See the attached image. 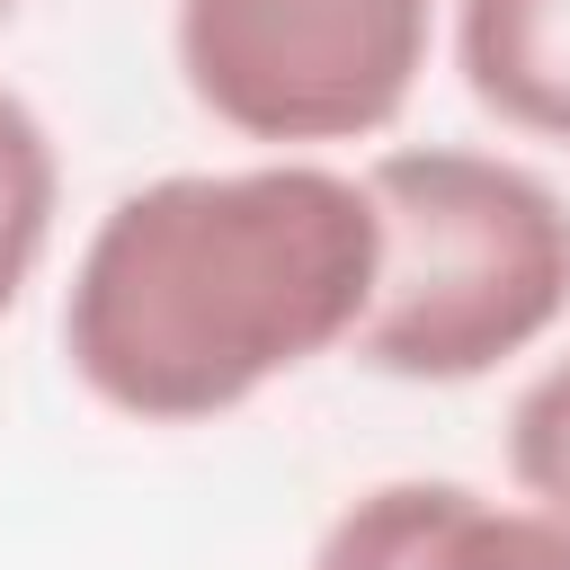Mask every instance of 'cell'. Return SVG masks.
Instances as JSON below:
<instances>
[{"mask_svg":"<svg viewBox=\"0 0 570 570\" xmlns=\"http://www.w3.org/2000/svg\"><path fill=\"white\" fill-rule=\"evenodd\" d=\"M374 294L365 178L321 160L169 169L125 187L71 258L62 356L134 428H205L338 356Z\"/></svg>","mask_w":570,"mask_h":570,"instance_id":"obj_1","label":"cell"},{"mask_svg":"<svg viewBox=\"0 0 570 570\" xmlns=\"http://www.w3.org/2000/svg\"><path fill=\"white\" fill-rule=\"evenodd\" d=\"M374 294L347 338L392 383H481L543 347L570 312V205L525 160L472 142H401L365 169Z\"/></svg>","mask_w":570,"mask_h":570,"instance_id":"obj_2","label":"cell"},{"mask_svg":"<svg viewBox=\"0 0 570 570\" xmlns=\"http://www.w3.org/2000/svg\"><path fill=\"white\" fill-rule=\"evenodd\" d=\"M187 98L276 151L383 134L436 45V0H178L169 18Z\"/></svg>","mask_w":570,"mask_h":570,"instance_id":"obj_3","label":"cell"},{"mask_svg":"<svg viewBox=\"0 0 570 570\" xmlns=\"http://www.w3.org/2000/svg\"><path fill=\"white\" fill-rule=\"evenodd\" d=\"M312 570H570V525L472 481H374L321 525Z\"/></svg>","mask_w":570,"mask_h":570,"instance_id":"obj_4","label":"cell"},{"mask_svg":"<svg viewBox=\"0 0 570 570\" xmlns=\"http://www.w3.org/2000/svg\"><path fill=\"white\" fill-rule=\"evenodd\" d=\"M454 71L481 116L570 151V0H454Z\"/></svg>","mask_w":570,"mask_h":570,"instance_id":"obj_5","label":"cell"},{"mask_svg":"<svg viewBox=\"0 0 570 570\" xmlns=\"http://www.w3.org/2000/svg\"><path fill=\"white\" fill-rule=\"evenodd\" d=\"M53 214H62L53 134L18 89H0V312L36 285V267L53 249Z\"/></svg>","mask_w":570,"mask_h":570,"instance_id":"obj_6","label":"cell"},{"mask_svg":"<svg viewBox=\"0 0 570 570\" xmlns=\"http://www.w3.org/2000/svg\"><path fill=\"white\" fill-rule=\"evenodd\" d=\"M508 481H517V499H534L543 517L570 525V347L508 410Z\"/></svg>","mask_w":570,"mask_h":570,"instance_id":"obj_7","label":"cell"},{"mask_svg":"<svg viewBox=\"0 0 570 570\" xmlns=\"http://www.w3.org/2000/svg\"><path fill=\"white\" fill-rule=\"evenodd\" d=\"M9 9H18V0H0V27H9Z\"/></svg>","mask_w":570,"mask_h":570,"instance_id":"obj_8","label":"cell"}]
</instances>
